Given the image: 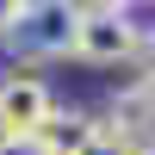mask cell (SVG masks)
<instances>
[{"mask_svg":"<svg viewBox=\"0 0 155 155\" xmlns=\"http://www.w3.org/2000/svg\"><path fill=\"white\" fill-rule=\"evenodd\" d=\"M74 31H81V0H31V12L19 19L6 44L19 62H68Z\"/></svg>","mask_w":155,"mask_h":155,"instance_id":"obj_1","label":"cell"},{"mask_svg":"<svg viewBox=\"0 0 155 155\" xmlns=\"http://www.w3.org/2000/svg\"><path fill=\"white\" fill-rule=\"evenodd\" d=\"M143 56V31L130 12H99L81 6V31H74V62L87 68H137Z\"/></svg>","mask_w":155,"mask_h":155,"instance_id":"obj_2","label":"cell"},{"mask_svg":"<svg viewBox=\"0 0 155 155\" xmlns=\"http://www.w3.org/2000/svg\"><path fill=\"white\" fill-rule=\"evenodd\" d=\"M50 112H56V93L44 74H31V68L0 74V137H37Z\"/></svg>","mask_w":155,"mask_h":155,"instance_id":"obj_3","label":"cell"},{"mask_svg":"<svg viewBox=\"0 0 155 155\" xmlns=\"http://www.w3.org/2000/svg\"><path fill=\"white\" fill-rule=\"evenodd\" d=\"M106 124H112V130H124V137H137V143H149V137H155V87L143 81V74H130V81L112 87Z\"/></svg>","mask_w":155,"mask_h":155,"instance_id":"obj_4","label":"cell"},{"mask_svg":"<svg viewBox=\"0 0 155 155\" xmlns=\"http://www.w3.org/2000/svg\"><path fill=\"white\" fill-rule=\"evenodd\" d=\"M99 124L106 118H93V112H81V106H56L44 118V130H37V143H44V155H81Z\"/></svg>","mask_w":155,"mask_h":155,"instance_id":"obj_5","label":"cell"},{"mask_svg":"<svg viewBox=\"0 0 155 155\" xmlns=\"http://www.w3.org/2000/svg\"><path fill=\"white\" fill-rule=\"evenodd\" d=\"M143 143H137V137H124V130H112V124H99L93 130V143H87L81 155H137Z\"/></svg>","mask_w":155,"mask_h":155,"instance_id":"obj_6","label":"cell"},{"mask_svg":"<svg viewBox=\"0 0 155 155\" xmlns=\"http://www.w3.org/2000/svg\"><path fill=\"white\" fill-rule=\"evenodd\" d=\"M25 12H31V0H0V44L19 31V19H25Z\"/></svg>","mask_w":155,"mask_h":155,"instance_id":"obj_7","label":"cell"},{"mask_svg":"<svg viewBox=\"0 0 155 155\" xmlns=\"http://www.w3.org/2000/svg\"><path fill=\"white\" fill-rule=\"evenodd\" d=\"M0 155H44L37 137H0Z\"/></svg>","mask_w":155,"mask_h":155,"instance_id":"obj_8","label":"cell"},{"mask_svg":"<svg viewBox=\"0 0 155 155\" xmlns=\"http://www.w3.org/2000/svg\"><path fill=\"white\" fill-rule=\"evenodd\" d=\"M137 74L155 87V31H143V56H137Z\"/></svg>","mask_w":155,"mask_h":155,"instance_id":"obj_9","label":"cell"},{"mask_svg":"<svg viewBox=\"0 0 155 155\" xmlns=\"http://www.w3.org/2000/svg\"><path fill=\"white\" fill-rule=\"evenodd\" d=\"M81 6H99V12H137V0H81Z\"/></svg>","mask_w":155,"mask_h":155,"instance_id":"obj_10","label":"cell"},{"mask_svg":"<svg viewBox=\"0 0 155 155\" xmlns=\"http://www.w3.org/2000/svg\"><path fill=\"white\" fill-rule=\"evenodd\" d=\"M137 155H155V137H149V143H143V149H137Z\"/></svg>","mask_w":155,"mask_h":155,"instance_id":"obj_11","label":"cell"}]
</instances>
